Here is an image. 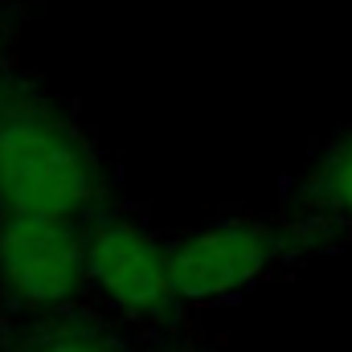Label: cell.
<instances>
[{"label":"cell","instance_id":"cell-6","mask_svg":"<svg viewBox=\"0 0 352 352\" xmlns=\"http://www.w3.org/2000/svg\"><path fill=\"white\" fill-rule=\"evenodd\" d=\"M21 352H119V349L87 324H45L41 332L29 336V344Z\"/></svg>","mask_w":352,"mask_h":352},{"label":"cell","instance_id":"cell-4","mask_svg":"<svg viewBox=\"0 0 352 352\" xmlns=\"http://www.w3.org/2000/svg\"><path fill=\"white\" fill-rule=\"evenodd\" d=\"M283 254V234L250 217H226L188 230L173 246V287L180 303H221L250 291Z\"/></svg>","mask_w":352,"mask_h":352},{"label":"cell","instance_id":"cell-1","mask_svg":"<svg viewBox=\"0 0 352 352\" xmlns=\"http://www.w3.org/2000/svg\"><path fill=\"white\" fill-rule=\"evenodd\" d=\"M102 201V168L82 131L37 98H0V217H74Z\"/></svg>","mask_w":352,"mask_h":352},{"label":"cell","instance_id":"cell-5","mask_svg":"<svg viewBox=\"0 0 352 352\" xmlns=\"http://www.w3.org/2000/svg\"><path fill=\"white\" fill-rule=\"evenodd\" d=\"M295 213L352 234V127L344 135H336L320 152L311 173L303 176L299 197H295Z\"/></svg>","mask_w":352,"mask_h":352},{"label":"cell","instance_id":"cell-3","mask_svg":"<svg viewBox=\"0 0 352 352\" xmlns=\"http://www.w3.org/2000/svg\"><path fill=\"white\" fill-rule=\"evenodd\" d=\"M87 283L127 320H164L180 303L173 287V246L123 213H98L87 221Z\"/></svg>","mask_w":352,"mask_h":352},{"label":"cell","instance_id":"cell-2","mask_svg":"<svg viewBox=\"0 0 352 352\" xmlns=\"http://www.w3.org/2000/svg\"><path fill=\"white\" fill-rule=\"evenodd\" d=\"M87 287V226L74 217H0V299L25 316H58Z\"/></svg>","mask_w":352,"mask_h":352}]
</instances>
